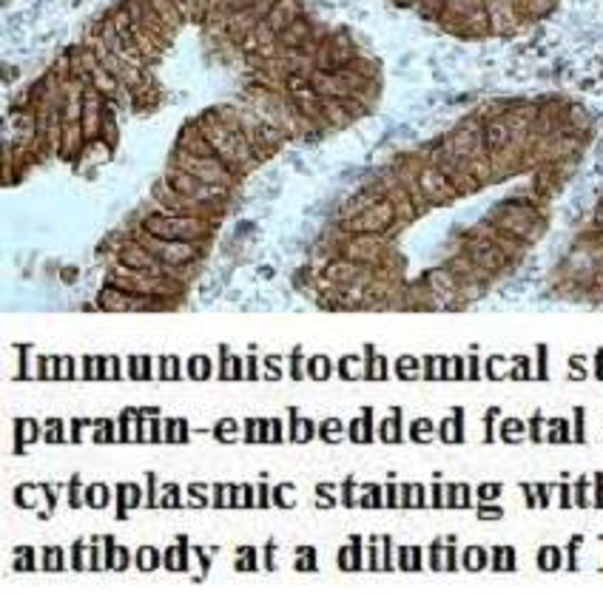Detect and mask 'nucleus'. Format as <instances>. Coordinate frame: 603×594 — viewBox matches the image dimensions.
<instances>
[{
	"label": "nucleus",
	"instance_id": "nucleus-1",
	"mask_svg": "<svg viewBox=\"0 0 603 594\" xmlns=\"http://www.w3.org/2000/svg\"><path fill=\"white\" fill-rule=\"evenodd\" d=\"M487 222L492 228L532 245L546 231V208H543V200H538L529 190L524 196H512V200H504L501 205H495V211L490 214Z\"/></svg>",
	"mask_w": 603,
	"mask_h": 594
},
{
	"label": "nucleus",
	"instance_id": "nucleus-2",
	"mask_svg": "<svg viewBox=\"0 0 603 594\" xmlns=\"http://www.w3.org/2000/svg\"><path fill=\"white\" fill-rule=\"evenodd\" d=\"M214 225L217 222L203 219V217H176V214H165V211H154V214H145L140 219V228L159 236V239L196 242L199 248H205L211 242Z\"/></svg>",
	"mask_w": 603,
	"mask_h": 594
},
{
	"label": "nucleus",
	"instance_id": "nucleus-3",
	"mask_svg": "<svg viewBox=\"0 0 603 594\" xmlns=\"http://www.w3.org/2000/svg\"><path fill=\"white\" fill-rule=\"evenodd\" d=\"M171 165H176V168H182V171H188V173H193L199 182H205V185H225V188H234V182L239 179L220 156H196V154H191V151H185V148H174V154H171Z\"/></svg>",
	"mask_w": 603,
	"mask_h": 594
},
{
	"label": "nucleus",
	"instance_id": "nucleus-4",
	"mask_svg": "<svg viewBox=\"0 0 603 594\" xmlns=\"http://www.w3.org/2000/svg\"><path fill=\"white\" fill-rule=\"evenodd\" d=\"M395 228H401V222H398L395 205L390 200H378L376 205L364 208L361 214L339 219V231H344V234H384L390 239L395 234Z\"/></svg>",
	"mask_w": 603,
	"mask_h": 594
},
{
	"label": "nucleus",
	"instance_id": "nucleus-5",
	"mask_svg": "<svg viewBox=\"0 0 603 594\" xmlns=\"http://www.w3.org/2000/svg\"><path fill=\"white\" fill-rule=\"evenodd\" d=\"M387 236L384 234H344L339 231V242H336V256H344L350 262L376 268L384 262L387 256Z\"/></svg>",
	"mask_w": 603,
	"mask_h": 594
},
{
	"label": "nucleus",
	"instance_id": "nucleus-6",
	"mask_svg": "<svg viewBox=\"0 0 603 594\" xmlns=\"http://www.w3.org/2000/svg\"><path fill=\"white\" fill-rule=\"evenodd\" d=\"M461 251L481 268V270H487L490 276H495V273H504V270H512L515 265L509 262V256L484 234V228L478 225V228H473V231H467V234H461Z\"/></svg>",
	"mask_w": 603,
	"mask_h": 594
},
{
	"label": "nucleus",
	"instance_id": "nucleus-7",
	"mask_svg": "<svg viewBox=\"0 0 603 594\" xmlns=\"http://www.w3.org/2000/svg\"><path fill=\"white\" fill-rule=\"evenodd\" d=\"M128 236H134L140 245H145L159 262H165L168 268H188L196 256H199V248L196 242H179V239H159V236H154V234H148V231H142V228H134Z\"/></svg>",
	"mask_w": 603,
	"mask_h": 594
},
{
	"label": "nucleus",
	"instance_id": "nucleus-8",
	"mask_svg": "<svg viewBox=\"0 0 603 594\" xmlns=\"http://www.w3.org/2000/svg\"><path fill=\"white\" fill-rule=\"evenodd\" d=\"M165 179H168V185L176 193L188 196V200H196V202H225L228 196H231V188H225V185H205V182H199L193 173H188V171H182L176 165L168 168Z\"/></svg>",
	"mask_w": 603,
	"mask_h": 594
},
{
	"label": "nucleus",
	"instance_id": "nucleus-9",
	"mask_svg": "<svg viewBox=\"0 0 603 594\" xmlns=\"http://www.w3.org/2000/svg\"><path fill=\"white\" fill-rule=\"evenodd\" d=\"M419 188H422L424 200H427L430 205H453L456 200H461L458 190L450 185V179H447L436 165H430L424 156H422V162H419Z\"/></svg>",
	"mask_w": 603,
	"mask_h": 594
},
{
	"label": "nucleus",
	"instance_id": "nucleus-10",
	"mask_svg": "<svg viewBox=\"0 0 603 594\" xmlns=\"http://www.w3.org/2000/svg\"><path fill=\"white\" fill-rule=\"evenodd\" d=\"M302 15H305L302 0H276L274 9H271L268 18H265V23H268V29H271L274 35H279V32L288 29L293 21H299Z\"/></svg>",
	"mask_w": 603,
	"mask_h": 594
},
{
	"label": "nucleus",
	"instance_id": "nucleus-11",
	"mask_svg": "<svg viewBox=\"0 0 603 594\" xmlns=\"http://www.w3.org/2000/svg\"><path fill=\"white\" fill-rule=\"evenodd\" d=\"M378 200H384V193H381V188H378V182H373V185H367V188H361L359 193H353L350 200L342 205V211H339V219H347V217H356V214H361L364 208H370V205H376Z\"/></svg>",
	"mask_w": 603,
	"mask_h": 594
},
{
	"label": "nucleus",
	"instance_id": "nucleus-12",
	"mask_svg": "<svg viewBox=\"0 0 603 594\" xmlns=\"http://www.w3.org/2000/svg\"><path fill=\"white\" fill-rule=\"evenodd\" d=\"M484 142H487V151L490 154H498V151H504L512 142V131H509L507 117L484 120Z\"/></svg>",
	"mask_w": 603,
	"mask_h": 594
},
{
	"label": "nucleus",
	"instance_id": "nucleus-13",
	"mask_svg": "<svg viewBox=\"0 0 603 594\" xmlns=\"http://www.w3.org/2000/svg\"><path fill=\"white\" fill-rule=\"evenodd\" d=\"M310 35H313V23L302 15L299 21H293L288 29H282L276 35V43H279V49H299Z\"/></svg>",
	"mask_w": 603,
	"mask_h": 594
},
{
	"label": "nucleus",
	"instance_id": "nucleus-14",
	"mask_svg": "<svg viewBox=\"0 0 603 594\" xmlns=\"http://www.w3.org/2000/svg\"><path fill=\"white\" fill-rule=\"evenodd\" d=\"M319 108H322V122H325V128H344V125L353 122V117H350L347 108L342 105V97H322Z\"/></svg>",
	"mask_w": 603,
	"mask_h": 594
},
{
	"label": "nucleus",
	"instance_id": "nucleus-15",
	"mask_svg": "<svg viewBox=\"0 0 603 594\" xmlns=\"http://www.w3.org/2000/svg\"><path fill=\"white\" fill-rule=\"evenodd\" d=\"M310 83L319 91V97H347V88L342 86V80H339L336 72H319L316 69L310 74Z\"/></svg>",
	"mask_w": 603,
	"mask_h": 594
},
{
	"label": "nucleus",
	"instance_id": "nucleus-16",
	"mask_svg": "<svg viewBox=\"0 0 603 594\" xmlns=\"http://www.w3.org/2000/svg\"><path fill=\"white\" fill-rule=\"evenodd\" d=\"M555 6H558V0H515V9L524 23H535V21L546 18Z\"/></svg>",
	"mask_w": 603,
	"mask_h": 594
},
{
	"label": "nucleus",
	"instance_id": "nucleus-17",
	"mask_svg": "<svg viewBox=\"0 0 603 594\" xmlns=\"http://www.w3.org/2000/svg\"><path fill=\"white\" fill-rule=\"evenodd\" d=\"M148 4H151V6H154V12L165 21V26H168V29H176V26L182 23V15H179V9H176L174 0H148Z\"/></svg>",
	"mask_w": 603,
	"mask_h": 594
},
{
	"label": "nucleus",
	"instance_id": "nucleus-18",
	"mask_svg": "<svg viewBox=\"0 0 603 594\" xmlns=\"http://www.w3.org/2000/svg\"><path fill=\"white\" fill-rule=\"evenodd\" d=\"M381 441L387 444L401 441V410H393V418L381 424Z\"/></svg>",
	"mask_w": 603,
	"mask_h": 594
},
{
	"label": "nucleus",
	"instance_id": "nucleus-19",
	"mask_svg": "<svg viewBox=\"0 0 603 594\" xmlns=\"http://www.w3.org/2000/svg\"><path fill=\"white\" fill-rule=\"evenodd\" d=\"M461 418H464V413L458 410L453 421H441V427H439L441 433H439V435H441L444 441H453V444H458V441H464V435H461Z\"/></svg>",
	"mask_w": 603,
	"mask_h": 594
},
{
	"label": "nucleus",
	"instance_id": "nucleus-20",
	"mask_svg": "<svg viewBox=\"0 0 603 594\" xmlns=\"http://www.w3.org/2000/svg\"><path fill=\"white\" fill-rule=\"evenodd\" d=\"M103 139H106V145H108V148H114V145H117V139H120V125H117V114H114V108H108V114H106V122H103Z\"/></svg>",
	"mask_w": 603,
	"mask_h": 594
},
{
	"label": "nucleus",
	"instance_id": "nucleus-21",
	"mask_svg": "<svg viewBox=\"0 0 603 594\" xmlns=\"http://www.w3.org/2000/svg\"><path fill=\"white\" fill-rule=\"evenodd\" d=\"M410 438H413V441H422V444H427V441L433 438V421H427V418H419V421H413V427H410Z\"/></svg>",
	"mask_w": 603,
	"mask_h": 594
},
{
	"label": "nucleus",
	"instance_id": "nucleus-22",
	"mask_svg": "<svg viewBox=\"0 0 603 594\" xmlns=\"http://www.w3.org/2000/svg\"><path fill=\"white\" fill-rule=\"evenodd\" d=\"M538 563H541V569H560V552L555 546H546V549H541Z\"/></svg>",
	"mask_w": 603,
	"mask_h": 594
},
{
	"label": "nucleus",
	"instance_id": "nucleus-23",
	"mask_svg": "<svg viewBox=\"0 0 603 594\" xmlns=\"http://www.w3.org/2000/svg\"><path fill=\"white\" fill-rule=\"evenodd\" d=\"M330 370H333V367H330V361H327V358H313V361L308 364V375H310V378H316V381L327 378V375H330Z\"/></svg>",
	"mask_w": 603,
	"mask_h": 594
},
{
	"label": "nucleus",
	"instance_id": "nucleus-24",
	"mask_svg": "<svg viewBox=\"0 0 603 594\" xmlns=\"http://www.w3.org/2000/svg\"><path fill=\"white\" fill-rule=\"evenodd\" d=\"M319 435H322L325 441H330V444H336V441L342 438V421H336V418H330V421H325V424L319 427Z\"/></svg>",
	"mask_w": 603,
	"mask_h": 594
},
{
	"label": "nucleus",
	"instance_id": "nucleus-25",
	"mask_svg": "<svg viewBox=\"0 0 603 594\" xmlns=\"http://www.w3.org/2000/svg\"><path fill=\"white\" fill-rule=\"evenodd\" d=\"M188 375H191V378H208V375H211L208 358H191V361H188Z\"/></svg>",
	"mask_w": 603,
	"mask_h": 594
},
{
	"label": "nucleus",
	"instance_id": "nucleus-26",
	"mask_svg": "<svg viewBox=\"0 0 603 594\" xmlns=\"http://www.w3.org/2000/svg\"><path fill=\"white\" fill-rule=\"evenodd\" d=\"M521 433H524V424H521L518 418H509V421L501 424V438H504V441H518Z\"/></svg>",
	"mask_w": 603,
	"mask_h": 594
},
{
	"label": "nucleus",
	"instance_id": "nucleus-27",
	"mask_svg": "<svg viewBox=\"0 0 603 594\" xmlns=\"http://www.w3.org/2000/svg\"><path fill=\"white\" fill-rule=\"evenodd\" d=\"M395 372H398L401 378H416V375L422 372V367L416 364V358H401V361L395 364Z\"/></svg>",
	"mask_w": 603,
	"mask_h": 594
},
{
	"label": "nucleus",
	"instance_id": "nucleus-28",
	"mask_svg": "<svg viewBox=\"0 0 603 594\" xmlns=\"http://www.w3.org/2000/svg\"><path fill=\"white\" fill-rule=\"evenodd\" d=\"M313 438V424L310 421H299L293 413V441H308Z\"/></svg>",
	"mask_w": 603,
	"mask_h": 594
},
{
	"label": "nucleus",
	"instance_id": "nucleus-29",
	"mask_svg": "<svg viewBox=\"0 0 603 594\" xmlns=\"http://www.w3.org/2000/svg\"><path fill=\"white\" fill-rule=\"evenodd\" d=\"M484 563H487V552H484V549H470V552H464V566H467V569H484Z\"/></svg>",
	"mask_w": 603,
	"mask_h": 594
},
{
	"label": "nucleus",
	"instance_id": "nucleus-30",
	"mask_svg": "<svg viewBox=\"0 0 603 594\" xmlns=\"http://www.w3.org/2000/svg\"><path fill=\"white\" fill-rule=\"evenodd\" d=\"M89 503H91V506H106V503H108V489H106L103 484L89 486Z\"/></svg>",
	"mask_w": 603,
	"mask_h": 594
},
{
	"label": "nucleus",
	"instance_id": "nucleus-31",
	"mask_svg": "<svg viewBox=\"0 0 603 594\" xmlns=\"http://www.w3.org/2000/svg\"><path fill=\"white\" fill-rule=\"evenodd\" d=\"M157 563H159L157 552H154L151 546H142V549H140V557H137V566H140V569H157Z\"/></svg>",
	"mask_w": 603,
	"mask_h": 594
},
{
	"label": "nucleus",
	"instance_id": "nucleus-32",
	"mask_svg": "<svg viewBox=\"0 0 603 594\" xmlns=\"http://www.w3.org/2000/svg\"><path fill=\"white\" fill-rule=\"evenodd\" d=\"M364 375H367V378H378V381H381V378H387L384 358H376V361L370 358V361H367V370H364Z\"/></svg>",
	"mask_w": 603,
	"mask_h": 594
},
{
	"label": "nucleus",
	"instance_id": "nucleus-33",
	"mask_svg": "<svg viewBox=\"0 0 603 594\" xmlns=\"http://www.w3.org/2000/svg\"><path fill=\"white\" fill-rule=\"evenodd\" d=\"M43 566H46V569H60V566H63V552H60V549H57V552H55V549H46V563H43Z\"/></svg>",
	"mask_w": 603,
	"mask_h": 594
},
{
	"label": "nucleus",
	"instance_id": "nucleus-34",
	"mask_svg": "<svg viewBox=\"0 0 603 594\" xmlns=\"http://www.w3.org/2000/svg\"><path fill=\"white\" fill-rule=\"evenodd\" d=\"M231 430H237V424L234 421H222L220 427H217V438H222V441H234V435H231Z\"/></svg>",
	"mask_w": 603,
	"mask_h": 594
},
{
	"label": "nucleus",
	"instance_id": "nucleus-35",
	"mask_svg": "<svg viewBox=\"0 0 603 594\" xmlns=\"http://www.w3.org/2000/svg\"><path fill=\"white\" fill-rule=\"evenodd\" d=\"M378 498H381L378 486H376V489H373V486H367V495L361 498V506H381V501H378Z\"/></svg>",
	"mask_w": 603,
	"mask_h": 594
},
{
	"label": "nucleus",
	"instance_id": "nucleus-36",
	"mask_svg": "<svg viewBox=\"0 0 603 594\" xmlns=\"http://www.w3.org/2000/svg\"><path fill=\"white\" fill-rule=\"evenodd\" d=\"M350 549H353V566L350 569H361V537H353Z\"/></svg>",
	"mask_w": 603,
	"mask_h": 594
},
{
	"label": "nucleus",
	"instance_id": "nucleus-37",
	"mask_svg": "<svg viewBox=\"0 0 603 594\" xmlns=\"http://www.w3.org/2000/svg\"><path fill=\"white\" fill-rule=\"evenodd\" d=\"M575 418H577V421H575V435H572V438L583 444V410H575Z\"/></svg>",
	"mask_w": 603,
	"mask_h": 594
},
{
	"label": "nucleus",
	"instance_id": "nucleus-38",
	"mask_svg": "<svg viewBox=\"0 0 603 594\" xmlns=\"http://www.w3.org/2000/svg\"><path fill=\"white\" fill-rule=\"evenodd\" d=\"M572 503H577V506H586V503H589V501H586V484H583V481L575 486V501H572Z\"/></svg>",
	"mask_w": 603,
	"mask_h": 594
},
{
	"label": "nucleus",
	"instance_id": "nucleus-39",
	"mask_svg": "<svg viewBox=\"0 0 603 594\" xmlns=\"http://www.w3.org/2000/svg\"><path fill=\"white\" fill-rule=\"evenodd\" d=\"M378 537H373L370 540V569H378Z\"/></svg>",
	"mask_w": 603,
	"mask_h": 594
},
{
	"label": "nucleus",
	"instance_id": "nucleus-40",
	"mask_svg": "<svg viewBox=\"0 0 603 594\" xmlns=\"http://www.w3.org/2000/svg\"><path fill=\"white\" fill-rule=\"evenodd\" d=\"M498 492H501V486H498V484H492V486H481V489H478V495H481L484 501H490V498H498Z\"/></svg>",
	"mask_w": 603,
	"mask_h": 594
},
{
	"label": "nucleus",
	"instance_id": "nucleus-41",
	"mask_svg": "<svg viewBox=\"0 0 603 594\" xmlns=\"http://www.w3.org/2000/svg\"><path fill=\"white\" fill-rule=\"evenodd\" d=\"M569 367H572V378H577V375L583 378V375H586V370H583V358H572V364H569Z\"/></svg>",
	"mask_w": 603,
	"mask_h": 594
},
{
	"label": "nucleus",
	"instance_id": "nucleus-42",
	"mask_svg": "<svg viewBox=\"0 0 603 594\" xmlns=\"http://www.w3.org/2000/svg\"><path fill=\"white\" fill-rule=\"evenodd\" d=\"M529 430H532V433H529V435H532V438H535V441H541V438H543V435H541V418H538V416H535V418H532V424H529Z\"/></svg>",
	"mask_w": 603,
	"mask_h": 594
},
{
	"label": "nucleus",
	"instance_id": "nucleus-43",
	"mask_svg": "<svg viewBox=\"0 0 603 594\" xmlns=\"http://www.w3.org/2000/svg\"><path fill=\"white\" fill-rule=\"evenodd\" d=\"M74 569H83V543H74Z\"/></svg>",
	"mask_w": 603,
	"mask_h": 594
},
{
	"label": "nucleus",
	"instance_id": "nucleus-44",
	"mask_svg": "<svg viewBox=\"0 0 603 594\" xmlns=\"http://www.w3.org/2000/svg\"><path fill=\"white\" fill-rule=\"evenodd\" d=\"M433 569H441V543H433Z\"/></svg>",
	"mask_w": 603,
	"mask_h": 594
},
{
	"label": "nucleus",
	"instance_id": "nucleus-45",
	"mask_svg": "<svg viewBox=\"0 0 603 594\" xmlns=\"http://www.w3.org/2000/svg\"><path fill=\"white\" fill-rule=\"evenodd\" d=\"M401 501H395V486H387V506H398Z\"/></svg>",
	"mask_w": 603,
	"mask_h": 594
},
{
	"label": "nucleus",
	"instance_id": "nucleus-46",
	"mask_svg": "<svg viewBox=\"0 0 603 594\" xmlns=\"http://www.w3.org/2000/svg\"><path fill=\"white\" fill-rule=\"evenodd\" d=\"M481 518H501V509H487V506H481Z\"/></svg>",
	"mask_w": 603,
	"mask_h": 594
},
{
	"label": "nucleus",
	"instance_id": "nucleus-47",
	"mask_svg": "<svg viewBox=\"0 0 603 594\" xmlns=\"http://www.w3.org/2000/svg\"><path fill=\"white\" fill-rule=\"evenodd\" d=\"M390 552H393V549H390V540L384 537V569H390V566H393V560H390Z\"/></svg>",
	"mask_w": 603,
	"mask_h": 594
},
{
	"label": "nucleus",
	"instance_id": "nucleus-48",
	"mask_svg": "<svg viewBox=\"0 0 603 594\" xmlns=\"http://www.w3.org/2000/svg\"><path fill=\"white\" fill-rule=\"evenodd\" d=\"M259 506H268L271 501H268V486H259V501H257Z\"/></svg>",
	"mask_w": 603,
	"mask_h": 594
},
{
	"label": "nucleus",
	"instance_id": "nucleus-49",
	"mask_svg": "<svg viewBox=\"0 0 603 594\" xmlns=\"http://www.w3.org/2000/svg\"><path fill=\"white\" fill-rule=\"evenodd\" d=\"M594 375H597V378L603 381V350L597 353V372H594Z\"/></svg>",
	"mask_w": 603,
	"mask_h": 594
},
{
	"label": "nucleus",
	"instance_id": "nucleus-50",
	"mask_svg": "<svg viewBox=\"0 0 603 594\" xmlns=\"http://www.w3.org/2000/svg\"><path fill=\"white\" fill-rule=\"evenodd\" d=\"M248 566L254 569V552H248ZM237 569H245V563H242V560H237Z\"/></svg>",
	"mask_w": 603,
	"mask_h": 594
},
{
	"label": "nucleus",
	"instance_id": "nucleus-51",
	"mask_svg": "<svg viewBox=\"0 0 603 594\" xmlns=\"http://www.w3.org/2000/svg\"><path fill=\"white\" fill-rule=\"evenodd\" d=\"M456 378H464V367H461V358H456Z\"/></svg>",
	"mask_w": 603,
	"mask_h": 594
}]
</instances>
